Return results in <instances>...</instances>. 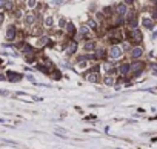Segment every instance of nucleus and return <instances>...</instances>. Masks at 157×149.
I'll return each mask as SVG.
<instances>
[{"mask_svg":"<svg viewBox=\"0 0 157 149\" xmlns=\"http://www.w3.org/2000/svg\"><path fill=\"white\" fill-rule=\"evenodd\" d=\"M94 46H95L94 42H86V43L83 45V49H85V51H92V49H94Z\"/></svg>","mask_w":157,"mask_h":149,"instance_id":"9b49d317","label":"nucleus"},{"mask_svg":"<svg viewBox=\"0 0 157 149\" xmlns=\"http://www.w3.org/2000/svg\"><path fill=\"white\" fill-rule=\"evenodd\" d=\"M45 25H46V26H51V25H52V19H51V17H46V19H45Z\"/></svg>","mask_w":157,"mask_h":149,"instance_id":"a211bd4d","label":"nucleus"},{"mask_svg":"<svg viewBox=\"0 0 157 149\" xmlns=\"http://www.w3.org/2000/svg\"><path fill=\"white\" fill-rule=\"evenodd\" d=\"M115 12H117L119 16H125L126 14V5L125 3H120L115 6Z\"/></svg>","mask_w":157,"mask_h":149,"instance_id":"20e7f679","label":"nucleus"},{"mask_svg":"<svg viewBox=\"0 0 157 149\" xmlns=\"http://www.w3.org/2000/svg\"><path fill=\"white\" fill-rule=\"evenodd\" d=\"M66 29H68V32H70V34H74V32H76V26H74L72 23H68L66 25Z\"/></svg>","mask_w":157,"mask_h":149,"instance_id":"2eb2a0df","label":"nucleus"},{"mask_svg":"<svg viewBox=\"0 0 157 149\" xmlns=\"http://www.w3.org/2000/svg\"><path fill=\"white\" fill-rule=\"evenodd\" d=\"M133 2H134V0H125V3H126V5H131Z\"/></svg>","mask_w":157,"mask_h":149,"instance_id":"5701e85b","label":"nucleus"},{"mask_svg":"<svg viewBox=\"0 0 157 149\" xmlns=\"http://www.w3.org/2000/svg\"><path fill=\"white\" fill-rule=\"evenodd\" d=\"M88 28H92V29H97V23H95V20H88Z\"/></svg>","mask_w":157,"mask_h":149,"instance_id":"dca6fc26","label":"nucleus"},{"mask_svg":"<svg viewBox=\"0 0 157 149\" xmlns=\"http://www.w3.org/2000/svg\"><path fill=\"white\" fill-rule=\"evenodd\" d=\"M59 25H60V26H62V28H63V26L66 25V22H65V19H60V22H59Z\"/></svg>","mask_w":157,"mask_h":149,"instance_id":"aec40b11","label":"nucleus"},{"mask_svg":"<svg viewBox=\"0 0 157 149\" xmlns=\"http://www.w3.org/2000/svg\"><path fill=\"white\" fill-rule=\"evenodd\" d=\"M142 69H143V63L142 62H134L133 65H129V71L135 72V76H139V74L142 72Z\"/></svg>","mask_w":157,"mask_h":149,"instance_id":"f03ea898","label":"nucleus"},{"mask_svg":"<svg viewBox=\"0 0 157 149\" xmlns=\"http://www.w3.org/2000/svg\"><path fill=\"white\" fill-rule=\"evenodd\" d=\"M122 52H123V49H122L120 46H113V48H110V57L111 58H119L122 56Z\"/></svg>","mask_w":157,"mask_h":149,"instance_id":"f257e3e1","label":"nucleus"},{"mask_svg":"<svg viewBox=\"0 0 157 149\" xmlns=\"http://www.w3.org/2000/svg\"><path fill=\"white\" fill-rule=\"evenodd\" d=\"M16 37V26H9L8 31H6V38L8 40H12Z\"/></svg>","mask_w":157,"mask_h":149,"instance_id":"423d86ee","label":"nucleus"},{"mask_svg":"<svg viewBox=\"0 0 157 149\" xmlns=\"http://www.w3.org/2000/svg\"><path fill=\"white\" fill-rule=\"evenodd\" d=\"M142 54H143V49L139 48V46H135V48L131 51V57H133V58H139Z\"/></svg>","mask_w":157,"mask_h":149,"instance_id":"0eeeda50","label":"nucleus"},{"mask_svg":"<svg viewBox=\"0 0 157 149\" xmlns=\"http://www.w3.org/2000/svg\"><path fill=\"white\" fill-rule=\"evenodd\" d=\"M3 22V14H0V23Z\"/></svg>","mask_w":157,"mask_h":149,"instance_id":"b1692460","label":"nucleus"},{"mask_svg":"<svg viewBox=\"0 0 157 149\" xmlns=\"http://www.w3.org/2000/svg\"><path fill=\"white\" fill-rule=\"evenodd\" d=\"M90 76H88V80H90L91 83H97L99 82V74L97 72H88Z\"/></svg>","mask_w":157,"mask_h":149,"instance_id":"1a4fd4ad","label":"nucleus"},{"mask_svg":"<svg viewBox=\"0 0 157 149\" xmlns=\"http://www.w3.org/2000/svg\"><path fill=\"white\" fill-rule=\"evenodd\" d=\"M0 96H8V91H0Z\"/></svg>","mask_w":157,"mask_h":149,"instance_id":"412c9836","label":"nucleus"},{"mask_svg":"<svg viewBox=\"0 0 157 149\" xmlns=\"http://www.w3.org/2000/svg\"><path fill=\"white\" fill-rule=\"evenodd\" d=\"M80 32L85 36V34H88V32H90V29H88V26H85V25H83V26H82V28H80Z\"/></svg>","mask_w":157,"mask_h":149,"instance_id":"f3484780","label":"nucleus"},{"mask_svg":"<svg viewBox=\"0 0 157 149\" xmlns=\"http://www.w3.org/2000/svg\"><path fill=\"white\" fill-rule=\"evenodd\" d=\"M142 23H143V26H145V28H148V29H153V26H154L153 20H151V19H146V17L142 20Z\"/></svg>","mask_w":157,"mask_h":149,"instance_id":"9d476101","label":"nucleus"},{"mask_svg":"<svg viewBox=\"0 0 157 149\" xmlns=\"http://www.w3.org/2000/svg\"><path fill=\"white\" fill-rule=\"evenodd\" d=\"M76 49H77V45H76V42H74V43H71L70 46H68V54L76 52Z\"/></svg>","mask_w":157,"mask_h":149,"instance_id":"4468645a","label":"nucleus"},{"mask_svg":"<svg viewBox=\"0 0 157 149\" xmlns=\"http://www.w3.org/2000/svg\"><path fill=\"white\" fill-rule=\"evenodd\" d=\"M131 38L134 40V42H140V40H142V32H140L139 29H133V32H131Z\"/></svg>","mask_w":157,"mask_h":149,"instance_id":"39448f33","label":"nucleus"},{"mask_svg":"<svg viewBox=\"0 0 157 149\" xmlns=\"http://www.w3.org/2000/svg\"><path fill=\"white\" fill-rule=\"evenodd\" d=\"M6 78L11 80V82H19V80H22V74H17L14 71H9L8 76H6Z\"/></svg>","mask_w":157,"mask_h":149,"instance_id":"7ed1b4c3","label":"nucleus"},{"mask_svg":"<svg viewBox=\"0 0 157 149\" xmlns=\"http://www.w3.org/2000/svg\"><path fill=\"white\" fill-rule=\"evenodd\" d=\"M103 83H105L106 86H113V85H114V78L110 77V76H106V77L103 78Z\"/></svg>","mask_w":157,"mask_h":149,"instance_id":"ddd939ff","label":"nucleus"},{"mask_svg":"<svg viewBox=\"0 0 157 149\" xmlns=\"http://www.w3.org/2000/svg\"><path fill=\"white\" fill-rule=\"evenodd\" d=\"M36 5H37L36 0H28V6H29V8H34Z\"/></svg>","mask_w":157,"mask_h":149,"instance_id":"6ab92c4d","label":"nucleus"},{"mask_svg":"<svg viewBox=\"0 0 157 149\" xmlns=\"http://www.w3.org/2000/svg\"><path fill=\"white\" fill-rule=\"evenodd\" d=\"M119 72L122 74V76H126V74L129 72V65H128V63L120 65V66H119Z\"/></svg>","mask_w":157,"mask_h":149,"instance_id":"6e6552de","label":"nucleus"},{"mask_svg":"<svg viewBox=\"0 0 157 149\" xmlns=\"http://www.w3.org/2000/svg\"><path fill=\"white\" fill-rule=\"evenodd\" d=\"M34 20H36V16H34V14H28V16L25 17V22L28 23V25H32Z\"/></svg>","mask_w":157,"mask_h":149,"instance_id":"f8f14e48","label":"nucleus"},{"mask_svg":"<svg viewBox=\"0 0 157 149\" xmlns=\"http://www.w3.org/2000/svg\"><path fill=\"white\" fill-rule=\"evenodd\" d=\"M5 2H6V0H0V8H2V6H5Z\"/></svg>","mask_w":157,"mask_h":149,"instance_id":"4be33fe9","label":"nucleus"}]
</instances>
